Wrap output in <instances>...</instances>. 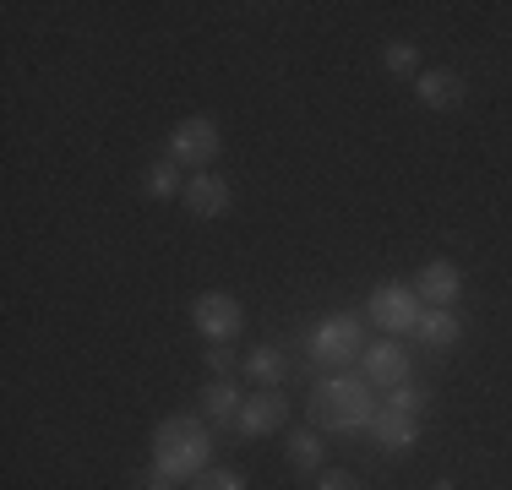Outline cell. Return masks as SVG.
<instances>
[{"mask_svg": "<svg viewBox=\"0 0 512 490\" xmlns=\"http://www.w3.org/2000/svg\"><path fill=\"white\" fill-rule=\"evenodd\" d=\"M180 202H186L191 218H224L229 213V180L213 175V169H202V175L186 180V191H180Z\"/></svg>", "mask_w": 512, "mask_h": 490, "instance_id": "30bf717a", "label": "cell"}, {"mask_svg": "<svg viewBox=\"0 0 512 490\" xmlns=\"http://www.w3.org/2000/svg\"><path fill=\"white\" fill-rule=\"evenodd\" d=\"M420 425H425L420 414H404V409H387V403H382L371 436H376V447H382V452H409L414 441H420Z\"/></svg>", "mask_w": 512, "mask_h": 490, "instance_id": "4fadbf2b", "label": "cell"}, {"mask_svg": "<svg viewBox=\"0 0 512 490\" xmlns=\"http://www.w3.org/2000/svg\"><path fill=\"white\" fill-rule=\"evenodd\" d=\"M191 490H246V474L240 469H207Z\"/></svg>", "mask_w": 512, "mask_h": 490, "instance_id": "ffe728a7", "label": "cell"}, {"mask_svg": "<svg viewBox=\"0 0 512 490\" xmlns=\"http://www.w3.org/2000/svg\"><path fill=\"white\" fill-rule=\"evenodd\" d=\"M414 338H420L425 349H458V343H463V316H453V311H425L420 327H414Z\"/></svg>", "mask_w": 512, "mask_h": 490, "instance_id": "9a60e30c", "label": "cell"}, {"mask_svg": "<svg viewBox=\"0 0 512 490\" xmlns=\"http://www.w3.org/2000/svg\"><path fill=\"white\" fill-rule=\"evenodd\" d=\"M284 458H289V469H295V474H322L327 447H322V436H316V431H295V436H289V447H284Z\"/></svg>", "mask_w": 512, "mask_h": 490, "instance_id": "e0dca14e", "label": "cell"}, {"mask_svg": "<svg viewBox=\"0 0 512 490\" xmlns=\"http://www.w3.org/2000/svg\"><path fill=\"white\" fill-rule=\"evenodd\" d=\"M414 294H420L425 311H453V305L463 300V273H458V262L431 256V262L420 267V278H414Z\"/></svg>", "mask_w": 512, "mask_h": 490, "instance_id": "9c48e42d", "label": "cell"}, {"mask_svg": "<svg viewBox=\"0 0 512 490\" xmlns=\"http://www.w3.org/2000/svg\"><path fill=\"white\" fill-rule=\"evenodd\" d=\"M360 376L371 382L376 392H393L409 382V349L398 338H376L371 349L360 354Z\"/></svg>", "mask_w": 512, "mask_h": 490, "instance_id": "ba28073f", "label": "cell"}, {"mask_svg": "<svg viewBox=\"0 0 512 490\" xmlns=\"http://www.w3.org/2000/svg\"><path fill=\"white\" fill-rule=\"evenodd\" d=\"M186 191V180H180V164L175 158H158V164H148V175H142V196L148 202H169V196Z\"/></svg>", "mask_w": 512, "mask_h": 490, "instance_id": "2e32d148", "label": "cell"}, {"mask_svg": "<svg viewBox=\"0 0 512 490\" xmlns=\"http://www.w3.org/2000/svg\"><path fill=\"white\" fill-rule=\"evenodd\" d=\"M365 316H371L387 338H404V333L420 327L425 305H420V294H414L409 284H376L371 300H365Z\"/></svg>", "mask_w": 512, "mask_h": 490, "instance_id": "277c9868", "label": "cell"}, {"mask_svg": "<svg viewBox=\"0 0 512 490\" xmlns=\"http://www.w3.org/2000/svg\"><path fill=\"white\" fill-rule=\"evenodd\" d=\"M382 66L393 71V77H409V71H420V49H414L409 39H393L382 49Z\"/></svg>", "mask_w": 512, "mask_h": 490, "instance_id": "ac0fdd59", "label": "cell"}, {"mask_svg": "<svg viewBox=\"0 0 512 490\" xmlns=\"http://www.w3.org/2000/svg\"><path fill=\"white\" fill-rule=\"evenodd\" d=\"M289 354L278 349V343H262V349H251L246 360H240V371L251 376V387H284L289 382Z\"/></svg>", "mask_w": 512, "mask_h": 490, "instance_id": "5bb4252c", "label": "cell"}, {"mask_svg": "<svg viewBox=\"0 0 512 490\" xmlns=\"http://www.w3.org/2000/svg\"><path fill=\"white\" fill-rule=\"evenodd\" d=\"M414 93H420L425 109H458L463 98H469V82H463L458 71H447V66H431V71L414 77Z\"/></svg>", "mask_w": 512, "mask_h": 490, "instance_id": "7c38bea8", "label": "cell"}, {"mask_svg": "<svg viewBox=\"0 0 512 490\" xmlns=\"http://www.w3.org/2000/svg\"><path fill=\"white\" fill-rule=\"evenodd\" d=\"M246 398L251 392L235 382V376H213V382L202 387V420H213V425H235L240 420V409H246Z\"/></svg>", "mask_w": 512, "mask_h": 490, "instance_id": "8fae6325", "label": "cell"}, {"mask_svg": "<svg viewBox=\"0 0 512 490\" xmlns=\"http://www.w3.org/2000/svg\"><path fill=\"white\" fill-rule=\"evenodd\" d=\"M425 403H431V392L414 387V382H404V387L387 392V409H404V414H425Z\"/></svg>", "mask_w": 512, "mask_h": 490, "instance_id": "d6986e66", "label": "cell"}, {"mask_svg": "<svg viewBox=\"0 0 512 490\" xmlns=\"http://www.w3.org/2000/svg\"><path fill=\"white\" fill-rule=\"evenodd\" d=\"M306 349H311V360L316 365H344V360H360L365 354V338H360V316H322V322L311 327V338H306Z\"/></svg>", "mask_w": 512, "mask_h": 490, "instance_id": "3957f363", "label": "cell"}, {"mask_svg": "<svg viewBox=\"0 0 512 490\" xmlns=\"http://www.w3.org/2000/svg\"><path fill=\"white\" fill-rule=\"evenodd\" d=\"M153 469L175 485H197L213 469V436L202 414H169L153 425Z\"/></svg>", "mask_w": 512, "mask_h": 490, "instance_id": "7a4b0ae2", "label": "cell"}, {"mask_svg": "<svg viewBox=\"0 0 512 490\" xmlns=\"http://www.w3.org/2000/svg\"><path fill=\"white\" fill-rule=\"evenodd\" d=\"M235 365H240V354L229 343H207V371L213 376H235Z\"/></svg>", "mask_w": 512, "mask_h": 490, "instance_id": "44dd1931", "label": "cell"}, {"mask_svg": "<svg viewBox=\"0 0 512 490\" xmlns=\"http://www.w3.org/2000/svg\"><path fill=\"white\" fill-rule=\"evenodd\" d=\"M218 120L213 115H186L175 131H169V158H175L180 169H213V158H218Z\"/></svg>", "mask_w": 512, "mask_h": 490, "instance_id": "5b68a950", "label": "cell"}, {"mask_svg": "<svg viewBox=\"0 0 512 490\" xmlns=\"http://www.w3.org/2000/svg\"><path fill=\"white\" fill-rule=\"evenodd\" d=\"M142 490H175V480H169V474H158V469H148V474H142Z\"/></svg>", "mask_w": 512, "mask_h": 490, "instance_id": "603a6c76", "label": "cell"}, {"mask_svg": "<svg viewBox=\"0 0 512 490\" xmlns=\"http://www.w3.org/2000/svg\"><path fill=\"white\" fill-rule=\"evenodd\" d=\"M289 414H295V403H289L284 387H256L246 398V409H240L235 431L240 436H273V431H284V425H289Z\"/></svg>", "mask_w": 512, "mask_h": 490, "instance_id": "52a82bcc", "label": "cell"}, {"mask_svg": "<svg viewBox=\"0 0 512 490\" xmlns=\"http://www.w3.org/2000/svg\"><path fill=\"white\" fill-rule=\"evenodd\" d=\"M191 327L202 333V343H229V338H240V327H246V311H240L235 294L207 289V294L191 300Z\"/></svg>", "mask_w": 512, "mask_h": 490, "instance_id": "8992f818", "label": "cell"}, {"mask_svg": "<svg viewBox=\"0 0 512 490\" xmlns=\"http://www.w3.org/2000/svg\"><path fill=\"white\" fill-rule=\"evenodd\" d=\"M316 490H360V480L349 469H322L316 474Z\"/></svg>", "mask_w": 512, "mask_h": 490, "instance_id": "7402d4cb", "label": "cell"}, {"mask_svg": "<svg viewBox=\"0 0 512 490\" xmlns=\"http://www.w3.org/2000/svg\"><path fill=\"white\" fill-rule=\"evenodd\" d=\"M376 414H382V392H376L365 376L349 371H327L311 392V425L316 431H333V436H355L371 431Z\"/></svg>", "mask_w": 512, "mask_h": 490, "instance_id": "6da1fadb", "label": "cell"}]
</instances>
